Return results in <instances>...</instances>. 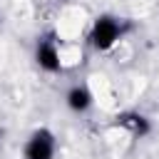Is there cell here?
<instances>
[{
	"label": "cell",
	"instance_id": "2",
	"mask_svg": "<svg viewBox=\"0 0 159 159\" xmlns=\"http://www.w3.org/2000/svg\"><path fill=\"white\" fill-rule=\"evenodd\" d=\"M57 149L55 134L50 129H37L30 134L27 144H25V159H52Z\"/></svg>",
	"mask_w": 159,
	"mask_h": 159
},
{
	"label": "cell",
	"instance_id": "1",
	"mask_svg": "<svg viewBox=\"0 0 159 159\" xmlns=\"http://www.w3.org/2000/svg\"><path fill=\"white\" fill-rule=\"evenodd\" d=\"M122 22L112 15H102L94 20L92 25V32H89V42L94 50H109L119 37H122Z\"/></svg>",
	"mask_w": 159,
	"mask_h": 159
},
{
	"label": "cell",
	"instance_id": "5",
	"mask_svg": "<svg viewBox=\"0 0 159 159\" xmlns=\"http://www.w3.org/2000/svg\"><path fill=\"white\" fill-rule=\"evenodd\" d=\"M92 92L87 89V87H82V84H77V87H72L70 92H67V107L72 109V112H87L89 107H92Z\"/></svg>",
	"mask_w": 159,
	"mask_h": 159
},
{
	"label": "cell",
	"instance_id": "3",
	"mask_svg": "<svg viewBox=\"0 0 159 159\" xmlns=\"http://www.w3.org/2000/svg\"><path fill=\"white\" fill-rule=\"evenodd\" d=\"M117 127L127 129L134 139H144L152 132V122L144 114H139V112H122V114H117Z\"/></svg>",
	"mask_w": 159,
	"mask_h": 159
},
{
	"label": "cell",
	"instance_id": "4",
	"mask_svg": "<svg viewBox=\"0 0 159 159\" xmlns=\"http://www.w3.org/2000/svg\"><path fill=\"white\" fill-rule=\"evenodd\" d=\"M35 60H37V65H40L45 72H57V70L62 67V62H60V52H57L55 42L47 40V37L37 42V47H35Z\"/></svg>",
	"mask_w": 159,
	"mask_h": 159
}]
</instances>
